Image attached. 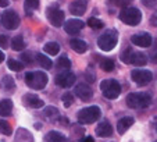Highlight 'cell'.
Here are the masks:
<instances>
[{"mask_svg":"<svg viewBox=\"0 0 157 142\" xmlns=\"http://www.w3.org/2000/svg\"><path fill=\"white\" fill-rule=\"evenodd\" d=\"M2 24L3 27L9 31L17 30L20 27V15L14 11V10H6L2 14Z\"/></svg>","mask_w":157,"mask_h":142,"instance_id":"9","label":"cell"},{"mask_svg":"<svg viewBox=\"0 0 157 142\" xmlns=\"http://www.w3.org/2000/svg\"><path fill=\"white\" fill-rule=\"evenodd\" d=\"M100 91L103 92V96L106 99L114 101L121 93V85L117 80H104L100 82Z\"/></svg>","mask_w":157,"mask_h":142,"instance_id":"6","label":"cell"},{"mask_svg":"<svg viewBox=\"0 0 157 142\" xmlns=\"http://www.w3.org/2000/svg\"><path fill=\"white\" fill-rule=\"evenodd\" d=\"M25 82L29 88L35 89V91H40L48 85L49 78L46 75V73H43V71H32V73L25 74Z\"/></svg>","mask_w":157,"mask_h":142,"instance_id":"2","label":"cell"},{"mask_svg":"<svg viewBox=\"0 0 157 142\" xmlns=\"http://www.w3.org/2000/svg\"><path fill=\"white\" fill-rule=\"evenodd\" d=\"M9 6V0H0V7H7Z\"/></svg>","mask_w":157,"mask_h":142,"instance_id":"39","label":"cell"},{"mask_svg":"<svg viewBox=\"0 0 157 142\" xmlns=\"http://www.w3.org/2000/svg\"><path fill=\"white\" fill-rule=\"evenodd\" d=\"M0 132L4 134V135H11L13 128L6 120H0Z\"/></svg>","mask_w":157,"mask_h":142,"instance_id":"32","label":"cell"},{"mask_svg":"<svg viewBox=\"0 0 157 142\" xmlns=\"http://www.w3.org/2000/svg\"><path fill=\"white\" fill-rule=\"evenodd\" d=\"M81 142H95V141H93L92 136H85V138H83Z\"/></svg>","mask_w":157,"mask_h":142,"instance_id":"40","label":"cell"},{"mask_svg":"<svg viewBox=\"0 0 157 142\" xmlns=\"http://www.w3.org/2000/svg\"><path fill=\"white\" fill-rule=\"evenodd\" d=\"M121 59L125 64H133V65H146L147 57L142 52H132L129 47L125 49V52L121 54Z\"/></svg>","mask_w":157,"mask_h":142,"instance_id":"7","label":"cell"},{"mask_svg":"<svg viewBox=\"0 0 157 142\" xmlns=\"http://www.w3.org/2000/svg\"><path fill=\"white\" fill-rule=\"evenodd\" d=\"M153 63H156V64H157V52H156V54L153 56Z\"/></svg>","mask_w":157,"mask_h":142,"instance_id":"43","label":"cell"},{"mask_svg":"<svg viewBox=\"0 0 157 142\" xmlns=\"http://www.w3.org/2000/svg\"><path fill=\"white\" fill-rule=\"evenodd\" d=\"M131 42H132L135 46L149 47L151 45V42H153V38H151V35L147 32H139V34H135V35L131 36Z\"/></svg>","mask_w":157,"mask_h":142,"instance_id":"13","label":"cell"},{"mask_svg":"<svg viewBox=\"0 0 157 142\" xmlns=\"http://www.w3.org/2000/svg\"><path fill=\"white\" fill-rule=\"evenodd\" d=\"M118 18L124 24H127V25L135 27V25L140 24V21H142V13L136 7H125V9H122L120 11Z\"/></svg>","mask_w":157,"mask_h":142,"instance_id":"3","label":"cell"},{"mask_svg":"<svg viewBox=\"0 0 157 142\" xmlns=\"http://www.w3.org/2000/svg\"><path fill=\"white\" fill-rule=\"evenodd\" d=\"M88 25L92 28V30H101V28L104 27V22L96 17H90L88 20Z\"/></svg>","mask_w":157,"mask_h":142,"instance_id":"30","label":"cell"},{"mask_svg":"<svg viewBox=\"0 0 157 142\" xmlns=\"http://www.w3.org/2000/svg\"><path fill=\"white\" fill-rule=\"evenodd\" d=\"M21 60H24V63H27V64H31V63H32V54L31 53H22Z\"/></svg>","mask_w":157,"mask_h":142,"instance_id":"35","label":"cell"},{"mask_svg":"<svg viewBox=\"0 0 157 142\" xmlns=\"http://www.w3.org/2000/svg\"><path fill=\"white\" fill-rule=\"evenodd\" d=\"M83 27H85V22L82 20H78V18H71V20L64 22V31L70 35H77L78 32L83 30Z\"/></svg>","mask_w":157,"mask_h":142,"instance_id":"12","label":"cell"},{"mask_svg":"<svg viewBox=\"0 0 157 142\" xmlns=\"http://www.w3.org/2000/svg\"><path fill=\"white\" fill-rule=\"evenodd\" d=\"M150 24L153 27H157V11L153 13V15L150 17Z\"/></svg>","mask_w":157,"mask_h":142,"instance_id":"36","label":"cell"},{"mask_svg":"<svg viewBox=\"0 0 157 142\" xmlns=\"http://www.w3.org/2000/svg\"><path fill=\"white\" fill-rule=\"evenodd\" d=\"M38 7H39V0H25V9H27L28 14L32 10H36Z\"/></svg>","mask_w":157,"mask_h":142,"instance_id":"33","label":"cell"},{"mask_svg":"<svg viewBox=\"0 0 157 142\" xmlns=\"http://www.w3.org/2000/svg\"><path fill=\"white\" fill-rule=\"evenodd\" d=\"M46 15H48V20L49 22L56 28H60L63 27V24H64V11L59 9L57 4H53L50 6L48 10H46Z\"/></svg>","mask_w":157,"mask_h":142,"instance_id":"8","label":"cell"},{"mask_svg":"<svg viewBox=\"0 0 157 142\" xmlns=\"http://www.w3.org/2000/svg\"><path fill=\"white\" fill-rule=\"evenodd\" d=\"M101 116V110L99 106H89L85 109L79 110L77 114L78 121L81 124H92V123L98 121Z\"/></svg>","mask_w":157,"mask_h":142,"instance_id":"4","label":"cell"},{"mask_svg":"<svg viewBox=\"0 0 157 142\" xmlns=\"http://www.w3.org/2000/svg\"><path fill=\"white\" fill-rule=\"evenodd\" d=\"M145 2V4L147 7H151V6H156L157 4V0H143Z\"/></svg>","mask_w":157,"mask_h":142,"instance_id":"38","label":"cell"},{"mask_svg":"<svg viewBox=\"0 0 157 142\" xmlns=\"http://www.w3.org/2000/svg\"><path fill=\"white\" fill-rule=\"evenodd\" d=\"M133 123H135L133 117H122V118H120L118 123H117V131H118V134H121V135L122 134H125L133 125Z\"/></svg>","mask_w":157,"mask_h":142,"instance_id":"17","label":"cell"},{"mask_svg":"<svg viewBox=\"0 0 157 142\" xmlns=\"http://www.w3.org/2000/svg\"><path fill=\"white\" fill-rule=\"evenodd\" d=\"M125 102H127V106L131 109H146L151 103V96L149 93L133 92L128 95Z\"/></svg>","mask_w":157,"mask_h":142,"instance_id":"1","label":"cell"},{"mask_svg":"<svg viewBox=\"0 0 157 142\" xmlns=\"http://www.w3.org/2000/svg\"><path fill=\"white\" fill-rule=\"evenodd\" d=\"M36 59H38V63L42 65V67L44 68V70H50L52 65H53V63H52V60L49 59L48 56H44V54L39 53L36 54Z\"/></svg>","mask_w":157,"mask_h":142,"instance_id":"26","label":"cell"},{"mask_svg":"<svg viewBox=\"0 0 157 142\" xmlns=\"http://www.w3.org/2000/svg\"><path fill=\"white\" fill-rule=\"evenodd\" d=\"M75 95L83 102H89L93 98V89L88 85V84H78L75 86Z\"/></svg>","mask_w":157,"mask_h":142,"instance_id":"14","label":"cell"},{"mask_svg":"<svg viewBox=\"0 0 157 142\" xmlns=\"http://www.w3.org/2000/svg\"><path fill=\"white\" fill-rule=\"evenodd\" d=\"M57 67H59L60 70H70V67H71V60L68 59L67 54H63V56L59 57V60H57Z\"/></svg>","mask_w":157,"mask_h":142,"instance_id":"27","label":"cell"},{"mask_svg":"<svg viewBox=\"0 0 157 142\" xmlns=\"http://www.w3.org/2000/svg\"><path fill=\"white\" fill-rule=\"evenodd\" d=\"M100 68L103 71H106V73H111V71L116 68V63H114V60H111V59H101Z\"/></svg>","mask_w":157,"mask_h":142,"instance_id":"28","label":"cell"},{"mask_svg":"<svg viewBox=\"0 0 157 142\" xmlns=\"http://www.w3.org/2000/svg\"><path fill=\"white\" fill-rule=\"evenodd\" d=\"M43 116H44L46 118H48L49 121H56L57 118H60L59 109H57V107H53V106H48V107H44Z\"/></svg>","mask_w":157,"mask_h":142,"instance_id":"22","label":"cell"},{"mask_svg":"<svg viewBox=\"0 0 157 142\" xmlns=\"http://www.w3.org/2000/svg\"><path fill=\"white\" fill-rule=\"evenodd\" d=\"M43 49L48 54L56 56V54H59V52H60V45L57 43V42H48V43L44 45Z\"/></svg>","mask_w":157,"mask_h":142,"instance_id":"25","label":"cell"},{"mask_svg":"<svg viewBox=\"0 0 157 142\" xmlns=\"http://www.w3.org/2000/svg\"><path fill=\"white\" fill-rule=\"evenodd\" d=\"M153 127L156 128V132H157V118H154V121H153Z\"/></svg>","mask_w":157,"mask_h":142,"instance_id":"42","label":"cell"},{"mask_svg":"<svg viewBox=\"0 0 157 142\" xmlns=\"http://www.w3.org/2000/svg\"><path fill=\"white\" fill-rule=\"evenodd\" d=\"M70 46H71L72 50L77 52V53H79V54L85 53V52L88 50V43L83 42V41H81V39H78V38L71 39V41H70Z\"/></svg>","mask_w":157,"mask_h":142,"instance_id":"19","label":"cell"},{"mask_svg":"<svg viewBox=\"0 0 157 142\" xmlns=\"http://www.w3.org/2000/svg\"><path fill=\"white\" fill-rule=\"evenodd\" d=\"M4 59H6V56H4V53L2 50H0V64H2V63L4 61Z\"/></svg>","mask_w":157,"mask_h":142,"instance_id":"41","label":"cell"},{"mask_svg":"<svg viewBox=\"0 0 157 142\" xmlns=\"http://www.w3.org/2000/svg\"><path fill=\"white\" fill-rule=\"evenodd\" d=\"M13 112V101L10 99H2L0 101V116H10Z\"/></svg>","mask_w":157,"mask_h":142,"instance_id":"21","label":"cell"},{"mask_svg":"<svg viewBox=\"0 0 157 142\" xmlns=\"http://www.w3.org/2000/svg\"><path fill=\"white\" fill-rule=\"evenodd\" d=\"M0 88L3 89V91L6 92H11L15 89V82L14 80H13L10 75H4L3 80H2V82H0Z\"/></svg>","mask_w":157,"mask_h":142,"instance_id":"23","label":"cell"},{"mask_svg":"<svg viewBox=\"0 0 157 142\" xmlns=\"http://www.w3.org/2000/svg\"><path fill=\"white\" fill-rule=\"evenodd\" d=\"M0 47H2V49H6V47H9V36L0 35Z\"/></svg>","mask_w":157,"mask_h":142,"instance_id":"34","label":"cell"},{"mask_svg":"<svg viewBox=\"0 0 157 142\" xmlns=\"http://www.w3.org/2000/svg\"><path fill=\"white\" fill-rule=\"evenodd\" d=\"M86 9H88V4H86L85 0H74V2L70 4V13H71L72 15L85 14Z\"/></svg>","mask_w":157,"mask_h":142,"instance_id":"16","label":"cell"},{"mask_svg":"<svg viewBox=\"0 0 157 142\" xmlns=\"http://www.w3.org/2000/svg\"><path fill=\"white\" fill-rule=\"evenodd\" d=\"M118 6H127V4H129L132 0H114Z\"/></svg>","mask_w":157,"mask_h":142,"instance_id":"37","label":"cell"},{"mask_svg":"<svg viewBox=\"0 0 157 142\" xmlns=\"http://www.w3.org/2000/svg\"><path fill=\"white\" fill-rule=\"evenodd\" d=\"M11 47H13V50H15V52L24 50V49H25V41H24V38H22L21 35L14 36V38L11 39Z\"/></svg>","mask_w":157,"mask_h":142,"instance_id":"24","label":"cell"},{"mask_svg":"<svg viewBox=\"0 0 157 142\" xmlns=\"http://www.w3.org/2000/svg\"><path fill=\"white\" fill-rule=\"evenodd\" d=\"M132 81L133 82H136V85L139 86H145L153 80V74H151V71L149 70H143V68H136V70L132 71Z\"/></svg>","mask_w":157,"mask_h":142,"instance_id":"10","label":"cell"},{"mask_svg":"<svg viewBox=\"0 0 157 142\" xmlns=\"http://www.w3.org/2000/svg\"><path fill=\"white\" fill-rule=\"evenodd\" d=\"M156 142H157V141H156Z\"/></svg>","mask_w":157,"mask_h":142,"instance_id":"44","label":"cell"},{"mask_svg":"<svg viewBox=\"0 0 157 142\" xmlns=\"http://www.w3.org/2000/svg\"><path fill=\"white\" fill-rule=\"evenodd\" d=\"M22 102H24V105L27 107H31V109H40V107H43V101L42 99H39L36 95L33 93H27L22 98Z\"/></svg>","mask_w":157,"mask_h":142,"instance_id":"15","label":"cell"},{"mask_svg":"<svg viewBox=\"0 0 157 142\" xmlns=\"http://www.w3.org/2000/svg\"><path fill=\"white\" fill-rule=\"evenodd\" d=\"M75 74L71 71H63L56 77V84L61 88H71L75 84Z\"/></svg>","mask_w":157,"mask_h":142,"instance_id":"11","label":"cell"},{"mask_svg":"<svg viewBox=\"0 0 157 142\" xmlns=\"http://www.w3.org/2000/svg\"><path fill=\"white\" fill-rule=\"evenodd\" d=\"M96 134L98 136H101V138H106V136H111L113 134V127L109 121H101L98 124L96 127Z\"/></svg>","mask_w":157,"mask_h":142,"instance_id":"18","label":"cell"},{"mask_svg":"<svg viewBox=\"0 0 157 142\" xmlns=\"http://www.w3.org/2000/svg\"><path fill=\"white\" fill-rule=\"evenodd\" d=\"M74 95L70 93V92H67V93H64L61 96V102L63 105H64V107H70L71 105H74Z\"/></svg>","mask_w":157,"mask_h":142,"instance_id":"31","label":"cell"},{"mask_svg":"<svg viewBox=\"0 0 157 142\" xmlns=\"http://www.w3.org/2000/svg\"><path fill=\"white\" fill-rule=\"evenodd\" d=\"M7 67L10 68L11 71H22V68H24V63H21L20 60H15V59H10L9 61H7Z\"/></svg>","mask_w":157,"mask_h":142,"instance_id":"29","label":"cell"},{"mask_svg":"<svg viewBox=\"0 0 157 142\" xmlns=\"http://www.w3.org/2000/svg\"><path fill=\"white\" fill-rule=\"evenodd\" d=\"M118 43V35L116 31L109 30L104 34H101L98 39V46L103 52H111Z\"/></svg>","mask_w":157,"mask_h":142,"instance_id":"5","label":"cell"},{"mask_svg":"<svg viewBox=\"0 0 157 142\" xmlns=\"http://www.w3.org/2000/svg\"><path fill=\"white\" fill-rule=\"evenodd\" d=\"M44 142H67V138L59 131H49L44 136Z\"/></svg>","mask_w":157,"mask_h":142,"instance_id":"20","label":"cell"}]
</instances>
